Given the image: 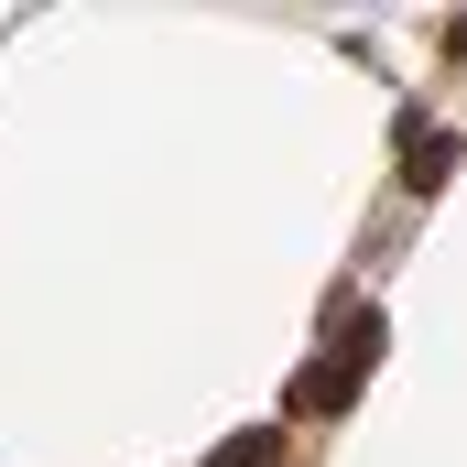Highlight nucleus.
<instances>
[{
  "label": "nucleus",
  "mask_w": 467,
  "mask_h": 467,
  "mask_svg": "<svg viewBox=\"0 0 467 467\" xmlns=\"http://www.w3.org/2000/svg\"><path fill=\"white\" fill-rule=\"evenodd\" d=\"M207 467H272V435H229V446H218Z\"/></svg>",
  "instance_id": "obj_2"
},
{
  "label": "nucleus",
  "mask_w": 467,
  "mask_h": 467,
  "mask_svg": "<svg viewBox=\"0 0 467 467\" xmlns=\"http://www.w3.org/2000/svg\"><path fill=\"white\" fill-rule=\"evenodd\" d=\"M446 163H457V141L413 119V130H402V174H413V185H446Z\"/></svg>",
  "instance_id": "obj_1"
}]
</instances>
